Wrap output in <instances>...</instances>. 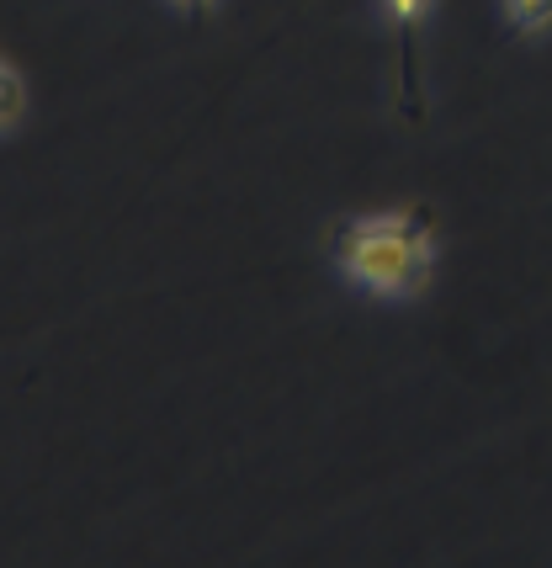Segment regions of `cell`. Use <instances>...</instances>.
I'll return each instance as SVG.
<instances>
[{"instance_id":"6da1fadb","label":"cell","mask_w":552,"mask_h":568,"mask_svg":"<svg viewBox=\"0 0 552 568\" xmlns=\"http://www.w3.org/2000/svg\"><path fill=\"white\" fill-rule=\"evenodd\" d=\"M436 240L415 213H372L340 234L335 266L340 276L372 297H415L430 287Z\"/></svg>"},{"instance_id":"7a4b0ae2","label":"cell","mask_w":552,"mask_h":568,"mask_svg":"<svg viewBox=\"0 0 552 568\" xmlns=\"http://www.w3.org/2000/svg\"><path fill=\"white\" fill-rule=\"evenodd\" d=\"M27 118V85H22V74L11 70V64H0V139L6 133H17Z\"/></svg>"},{"instance_id":"3957f363","label":"cell","mask_w":552,"mask_h":568,"mask_svg":"<svg viewBox=\"0 0 552 568\" xmlns=\"http://www.w3.org/2000/svg\"><path fill=\"white\" fill-rule=\"evenodd\" d=\"M504 6V22L521 27V32H542L552 22V0H500Z\"/></svg>"},{"instance_id":"277c9868","label":"cell","mask_w":552,"mask_h":568,"mask_svg":"<svg viewBox=\"0 0 552 568\" xmlns=\"http://www.w3.org/2000/svg\"><path fill=\"white\" fill-rule=\"evenodd\" d=\"M388 11L399 17V22H415V17H426L430 0H388Z\"/></svg>"},{"instance_id":"5b68a950","label":"cell","mask_w":552,"mask_h":568,"mask_svg":"<svg viewBox=\"0 0 552 568\" xmlns=\"http://www.w3.org/2000/svg\"><path fill=\"white\" fill-rule=\"evenodd\" d=\"M176 6H207V0H176Z\"/></svg>"}]
</instances>
